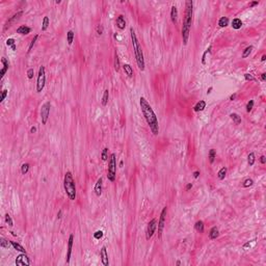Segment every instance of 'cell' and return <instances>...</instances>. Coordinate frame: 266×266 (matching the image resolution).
<instances>
[{
  "mask_svg": "<svg viewBox=\"0 0 266 266\" xmlns=\"http://www.w3.org/2000/svg\"><path fill=\"white\" fill-rule=\"evenodd\" d=\"M253 107H254V100H249V103L246 104V111H248V112L251 111Z\"/></svg>",
  "mask_w": 266,
  "mask_h": 266,
  "instance_id": "cell-41",
  "label": "cell"
},
{
  "mask_svg": "<svg viewBox=\"0 0 266 266\" xmlns=\"http://www.w3.org/2000/svg\"><path fill=\"white\" fill-rule=\"evenodd\" d=\"M230 117L233 120V122L236 124V125H239L241 123V116L237 113H231L230 115Z\"/></svg>",
  "mask_w": 266,
  "mask_h": 266,
  "instance_id": "cell-26",
  "label": "cell"
},
{
  "mask_svg": "<svg viewBox=\"0 0 266 266\" xmlns=\"http://www.w3.org/2000/svg\"><path fill=\"white\" fill-rule=\"evenodd\" d=\"M253 48H254L253 46H249V47H246V48L244 49V51H243V53H242V58H246L249 54H250V52H251Z\"/></svg>",
  "mask_w": 266,
  "mask_h": 266,
  "instance_id": "cell-35",
  "label": "cell"
},
{
  "mask_svg": "<svg viewBox=\"0 0 266 266\" xmlns=\"http://www.w3.org/2000/svg\"><path fill=\"white\" fill-rule=\"evenodd\" d=\"M102 185H103V179L102 178H99L98 180H97V183L95 184V188H94V190H95V193L100 197L101 194H102Z\"/></svg>",
  "mask_w": 266,
  "mask_h": 266,
  "instance_id": "cell-14",
  "label": "cell"
},
{
  "mask_svg": "<svg viewBox=\"0 0 266 266\" xmlns=\"http://www.w3.org/2000/svg\"><path fill=\"white\" fill-rule=\"evenodd\" d=\"M261 79H262V81H265V80H266V74H265V73L261 74Z\"/></svg>",
  "mask_w": 266,
  "mask_h": 266,
  "instance_id": "cell-52",
  "label": "cell"
},
{
  "mask_svg": "<svg viewBox=\"0 0 266 266\" xmlns=\"http://www.w3.org/2000/svg\"><path fill=\"white\" fill-rule=\"evenodd\" d=\"M96 31H97V33H98L99 35L103 34V32H104V27H103V25H102V24H100V25H98V26H97V28H96Z\"/></svg>",
  "mask_w": 266,
  "mask_h": 266,
  "instance_id": "cell-44",
  "label": "cell"
},
{
  "mask_svg": "<svg viewBox=\"0 0 266 266\" xmlns=\"http://www.w3.org/2000/svg\"><path fill=\"white\" fill-rule=\"evenodd\" d=\"M205 107H206V102L205 101H203V100H201L200 102L197 103V105L194 106V111H197V112H199V111H203L204 109H205Z\"/></svg>",
  "mask_w": 266,
  "mask_h": 266,
  "instance_id": "cell-19",
  "label": "cell"
},
{
  "mask_svg": "<svg viewBox=\"0 0 266 266\" xmlns=\"http://www.w3.org/2000/svg\"><path fill=\"white\" fill-rule=\"evenodd\" d=\"M6 96H7V89H3L2 91V94H1V97H0V102L2 103L4 99L6 98Z\"/></svg>",
  "mask_w": 266,
  "mask_h": 266,
  "instance_id": "cell-45",
  "label": "cell"
},
{
  "mask_svg": "<svg viewBox=\"0 0 266 266\" xmlns=\"http://www.w3.org/2000/svg\"><path fill=\"white\" fill-rule=\"evenodd\" d=\"M12 49H13V50H14V51H15V50H16V45H14V46L12 47Z\"/></svg>",
  "mask_w": 266,
  "mask_h": 266,
  "instance_id": "cell-59",
  "label": "cell"
},
{
  "mask_svg": "<svg viewBox=\"0 0 266 266\" xmlns=\"http://www.w3.org/2000/svg\"><path fill=\"white\" fill-rule=\"evenodd\" d=\"M115 70H116V72H118L120 71V58H118V55H117V53H115Z\"/></svg>",
  "mask_w": 266,
  "mask_h": 266,
  "instance_id": "cell-33",
  "label": "cell"
},
{
  "mask_svg": "<svg viewBox=\"0 0 266 266\" xmlns=\"http://www.w3.org/2000/svg\"><path fill=\"white\" fill-rule=\"evenodd\" d=\"M37 37H39V35H37V34H35V35L33 36L32 41L30 42V45H29V47H28V52L32 49V47L34 46V44H35V42H36V40H37Z\"/></svg>",
  "mask_w": 266,
  "mask_h": 266,
  "instance_id": "cell-39",
  "label": "cell"
},
{
  "mask_svg": "<svg viewBox=\"0 0 266 266\" xmlns=\"http://www.w3.org/2000/svg\"><path fill=\"white\" fill-rule=\"evenodd\" d=\"M156 227H157V219H156V218H153L149 224H148V227H147L146 238H147L148 240H149L150 238H152V236L154 235L155 230H156Z\"/></svg>",
  "mask_w": 266,
  "mask_h": 266,
  "instance_id": "cell-9",
  "label": "cell"
},
{
  "mask_svg": "<svg viewBox=\"0 0 266 266\" xmlns=\"http://www.w3.org/2000/svg\"><path fill=\"white\" fill-rule=\"evenodd\" d=\"M11 245H12V246H13L15 249L19 250V251H21V253H26L25 249H24L21 244H19L18 242H16V241H11Z\"/></svg>",
  "mask_w": 266,
  "mask_h": 266,
  "instance_id": "cell-24",
  "label": "cell"
},
{
  "mask_svg": "<svg viewBox=\"0 0 266 266\" xmlns=\"http://www.w3.org/2000/svg\"><path fill=\"white\" fill-rule=\"evenodd\" d=\"M265 59H266V55H263V56H262V58H261V60H262V61H264Z\"/></svg>",
  "mask_w": 266,
  "mask_h": 266,
  "instance_id": "cell-57",
  "label": "cell"
},
{
  "mask_svg": "<svg viewBox=\"0 0 266 266\" xmlns=\"http://www.w3.org/2000/svg\"><path fill=\"white\" fill-rule=\"evenodd\" d=\"M66 40H68V44H69V45H72L73 40H74V32H73L72 30L68 31V33H66Z\"/></svg>",
  "mask_w": 266,
  "mask_h": 266,
  "instance_id": "cell-32",
  "label": "cell"
},
{
  "mask_svg": "<svg viewBox=\"0 0 266 266\" xmlns=\"http://www.w3.org/2000/svg\"><path fill=\"white\" fill-rule=\"evenodd\" d=\"M73 241H74V236L71 234L69 237V241H68V251H66V264L70 263V259H71V255H72V248H73Z\"/></svg>",
  "mask_w": 266,
  "mask_h": 266,
  "instance_id": "cell-12",
  "label": "cell"
},
{
  "mask_svg": "<svg viewBox=\"0 0 266 266\" xmlns=\"http://www.w3.org/2000/svg\"><path fill=\"white\" fill-rule=\"evenodd\" d=\"M211 48H212V47H211V46H209V48L207 49V51H206V52H205V53L203 54V58H202V63H203V65H205V57H206L207 53H209V52H210V50H211Z\"/></svg>",
  "mask_w": 266,
  "mask_h": 266,
  "instance_id": "cell-47",
  "label": "cell"
},
{
  "mask_svg": "<svg viewBox=\"0 0 266 266\" xmlns=\"http://www.w3.org/2000/svg\"><path fill=\"white\" fill-rule=\"evenodd\" d=\"M255 160H256V158H255V154L251 152V153H249V156H248V162H249V164L250 166L254 165V163H255Z\"/></svg>",
  "mask_w": 266,
  "mask_h": 266,
  "instance_id": "cell-34",
  "label": "cell"
},
{
  "mask_svg": "<svg viewBox=\"0 0 266 266\" xmlns=\"http://www.w3.org/2000/svg\"><path fill=\"white\" fill-rule=\"evenodd\" d=\"M170 19L173 21L174 24L177 23V19H178V10L175 5L172 6V10H170Z\"/></svg>",
  "mask_w": 266,
  "mask_h": 266,
  "instance_id": "cell-17",
  "label": "cell"
},
{
  "mask_svg": "<svg viewBox=\"0 0 266 266\" xmlns=\"http://www.w3.org/2000/svg\"><path fill=\"white\" fill-rule=\"evenodd\" d=\"M30 132H31V133H35V132H36V128H35V127H31V129H30Z\"/></svg>",
  "mask_w": 266,
  "mask_h": 266,
  "instance_id": "cell-54",
  "label": "cell"
},
{
  "mask_svg": "<svg viewBox=\"0 0 266 266\" xmlns=\"http://www.w3.org/2000/svg\"><path fill=\"white\" fill-rule=\"evenodd\" d=\"M260 161H261V163H262V164H264V163L266 162L265 156H261V157H260Z\"/></svg>",
  "mask_w": 266,
  "mask_h": 266,
  "instance_id": "cell-50",
  "label": "cell"
},
{
  "mask_svg": "<svg viewBox=\"0 0 266 266\" xmlns=\"http://www.w3.org/2000/svg\"><path fill=\"white\" fill-rule=\"evenodd\" d=\"M235 98H236V94H234V95H232V96L230 97V100H231V101H233V100H235Z\"/></svg>",
  "mask_w": 266,
  "mask_h": 266,
  "instance_id": "cell-55",
  "label": "cell"
},
{
  "mask_svg": "<svg viewBox=\"0 0 266 266\" xmlns=\"http://www.w3.org/2000/svg\"><path fill=\"white\" fill-rule=\"evenodd\" d=\"M6 45H7V46H12V47H13V46L15 45V40H14V39H8V40L6 41Z\"/></svg>",
  "mask_w": 266,
  "mask_h": 266,
  "instance_id": "cell-48",
  "label": "cell"
},
{
  "mask_svg": "<svg viewBox=\"0 0 266 266\" xmlns=\"http://www.w3.org/2000/svg\"><path fill=\"white\" fill-rule=\"evenodd\" d=\"M244 78H245V80H246V81H256L255 77H254L253 75H250V74H249V73L244 74Z\"/></svg>",
  "mask_w": 266,
  "mask_h": 266,
  "instance_id": "cell-43",
  "label": "cell"
},
{
  "mask_svg": "<svg viewBox=\"0 0 266 266\" xmlns=\"http://www.w3.org/2000/svg\"><path fill=\"white\" fill-rule=\"evenodd\" d=\"M191 187H192V184H191V183H188V184L186 185V190H189Z\"/></svg>",
  "mask_w": 266,
  "mask_h": 266,
  "instance_id": "cell-53",
  "label": "cell"
},
{
  "mask_svg": "<svg viewBox=\"0 0 266 266\" xmlns=\"http://www.w3.org/2000/svg\"><path fill=\"white\" fill-rule=\"evenodd\" d=\"M108 99H109V92H108V89H106V91H104V95H103V98H102V105L103 106L107 105Z\"/></svg>",
  "mask_w": 266,
  "mask_h": 266,
  "instance_id": "cell-27",
  "label": "cell"
},
{
  "mask_svg": "<svg viewBox=\"0 0 266 266\" xmlns=\"http://www.w3.org/2000/svg\"><path fill=\"white\" fill-rule=\"evenodd\" d=\"M193 2L188 0L185 2V17L183 21L182 26V39L184 45H187L188 43V37L190 33V28H191V23H192V16H193Z\"/></svg>",
  "mask_w": 266,
  "mask_h": 266,
  "instance_id": "cell-2",
  "label": "cell"
},
{
  "mask_svg": "<svg viewBox=\"0 0 266 266\" xmlns=\"http://www.w3.org/2000/svg\"><path fill=\"white\" fill-rule=\"evenodd\" d=\"M130 35H131V42H132L133 50L135 53V58H136V64L138 66V69L140 71L145 70V58H144V53H142V49L141 46L137 40V36L135 34V31L133 30V28H130Z\"/></svg>",
  "mask_w": 266,
  "mask_h": 266,
  "instance_id": "cell-3",
  "label": "cell"
},
{
  "mask_svg": "<svg viewBox=\"0 0 266 266\" xmlns=\"http://www.w3.org/2000/svg\"><path fill=\"white\" fill-rule=\"evenodd\" d=\"M215 157H216V151L214 149H211L209 151V161H210V163H213Z\"/></svg>",
  "mask_w": 266,
  "mask_h": 266,
  "instance_id": "cell-31",
  "label": "cell"
},
{
  "mask_svg": "<svg viewBox=\"0 0 266 266\" xmlns=\"http://www.w3.org/2000/svg\"><path fill=\"white\" fill-rule=\"evenodd\" d=\"M258 4H259V2H258V1H254V2L249 3V7H254L255 5H258Z\"/></svg>",
  "mask_w": 266,
  "mask_h": 266,
  "instance_id": "cell-49",
  "label": "cell"
},
{
  "mask_svg": "<svg viewBox=\"0 0 266 266\" xmlns=\"http://www.w3.org/2000/svg\"><path fill=\"white\" fill-rule=\"evenodd\" d=\"M16 265L20 266H29L30 265V260L27 257L26 253H22L21 255H19L16 258Z\"/></svg>",
  "mask_w": 266,
  "mask_h": 266,
  "instance_id": "cell-10",
  "label": "cell"
},
{
  "mask_svg": "<svg viewBox=\"0 0 266 266\" xmlns=\"http://www.w3.org/2000/svg\"><path fill=\"white\" fill-rule=\"evenodd\" d=\"M116 26L120 28V29H124L126 27V21H125V18L124 16H118L116 18Z\"/></svg>",
  "mask_w": 266,
  "mask_h": 266,
  "instance_id": "cell-16",
  "label": "cell"
},
{
  "mask_svg": "<svg viewBox=\"0 0 266 266\" xmlns=\"http://www.w3.org/2000/svg\"><path fill=\"white\" fill-rule=\"evenodd\" d=\"M33 75H34V71H33V69H29V70L27 71V77H28V79H32Z\"/></svg>",
  "mask_w": 266,
  "mask_h": 266,
  "instance_id": "cell-46",
  "label": "cell"
},
{
  "mask_svg": "<svg viewBox=\"0 0 266 266\" xmlns=\"http://www.w3.org/2000/svg\"><path fill=\"white\" fill-rule=\"evenodd\" d=\"M226 175H227V167H222V168L219 169V172L217 174V177H218L219 180H224Z\"/></svg>",
  "mask_w": 266,
  "mask_h": 266,
  "instance_id": "cell-29",
  "label": "cell"
},
{
  "mask_svg": "<svg viewBox=\"0 0 266 266\" xmlns=\"http://www.w3.org/2000/svg\"><path fill=\"white\" fill-rule=\"evenodd\" d=\"M28 170H29V164H28V163H23L22 166H21V172H22V174L25 175V174L28 173Z\"/></svg>",
  "mask_w": 266,
  "mask_h": 266,
  "instance_id": "cell-36",
  "label": "cell"
},
{
  "mask_svg": "<svg viewBox=\"0 0 266 266\" xmlns=\"http://www.w3.org/2000/svg\"><path fill=\"white\" fill-rule=\"evenodd\" d=\"M241 26H242V21H241L240 19H238V18L233 19L232 27L234 28V29H240V28H241Z\"/></svg>",
  "mask_w": 266,
  "mask_h": 266,
  "instance_id": "cell-21",
  "label": "cell"
},
{
  "mask_svg": "<svg viewBox=\"0 0 266 266\" xmlns=\"http://www.w3.org/2000/svg\"><path fill=\"white\" fill-rule=\"evenodd\" d=\"M139 104H140V108L142 111V115L145 116L148 125L150 127L151 132L154 135H158L159 133V125H158V118L155 115L153 108L151 107L149 102L145 99L144 97H140L139 99Z\"/></svg>",
  "mask_w": 266,
  "mask_h": 266,
  "instance_id": "cell-1",
  "label": "cell"
},
{
  "mask_svg": "<svg viewBox=\"0 0 266 266\" xmlns=\"http://www.w3.org/2000/svg\"><path fill=\"white\" fill-rule=\"evenodd\" d=\"M253 184H254V181H253L251 179H246V180H245V181L243 182V184H242V186L246 188V187H249V186H251Z\"/></svg>",
  "mask_w": 266,
  "mask_h": 266,
  "instance_id": "cell-40",
  "label": "cell"
},
{
  "mask_svg": "<svg viewBox=\"0 0 266 266\" xmlns=\"http://www.w3.org/2000/svg\"><path fill=\"white\" fill-rule=\"evenodd\" d=\"M5 221H6V224H7L10 227H13V226H14L13 219H12V217H11V215H10L8 213H6V214H5Z\"/></svg>",
  "mask_w": 266,
  "mask_h": 266,
  "instance_id": "cell-38",
  "label": "cell"
},
{
  "mask_svg": "<svg viewBox=\"0 0 266 266\" xmlns=\"http://www.w3.org/2000/svg\"><path fill=\"white\" fill-rule=\"evenodd\" d=\"M10 244H11V241L8 242V240L4 239L3 237L0 238V246H1L2 249H8V248H10Z\"/></svg>",
  "mask_w": 266,
  "mask_h": 266,
  "instance_id": "cell-30",
  "label": "cell"
},
{
  "mask_svg": "<svg viewBox=\"0 0 266 266\" xmlns=\"http://www.w3.org/2000/svg\"><path fill=\"white\" fill-rule=\"evenodd\" d=\"M166 212H167V208L164 207L161 211L160 214V218L158 221V238H161V235L163 232V228H164V224H165V217H166Z\"/></svg>",
  "mask_w": 266,
  "mask_h": 266,
  "instance_id": "cell-8",
  "label": "cell"
},
{
  "mask_svg": "<svg viewBox=\"0 0 266 266\" xmlns=\"http://www.w3.org/2000/svg\"><path fill=\"white\" fill-rule=\"evenodd\" d=\"M199 176H200V172L199 170H196V172L193 173V177L197 179V178H199Z\"/></svg>",
  "mask_w": 266,
  "mask_h": 266,
  "instance_id": "cell-51",
  "label": "cell"
},
{
  "mask_svg": "<svg viewBox=\"0 0 266 266\" xmlns=\"http://www.w3.org/2000/svg\"><path fill=\"white\" fill-rule=\"evenodd\" d=\"M30 31H31V29H30L28 26H25V25H21V26L17 29V33L22 34V35L28 34V33H30Z\"/></svg>",
  "mask_w": 266,
  "mask_h": 266,
  "instance_id": "cell-18",
  "label": "cell"
},
{
  "mask_svg": "<svg viewBox=\"0 0 266 266\" xmlns=\"http://www.w3.org/2000/svg\"><path fill=\"white\" fill-rule=\"evenodd\" d=\"M1 63L3 64V68H2V70H1L0 77H1V78H3V76H4V75H5V73H6V71L8 70L10 64H8V61H7V59H6L5 57H2V58H1Z\"/></svg>",
  "mask_w": 266,
  "mask_h": 266,
  "instance_id": "cell-15",
  "label": "cell"
},
{
  "mask_svg": "<svg viewBox=\"0 0 266 266\" xmlns=\"http://www.w3.org/2000/svg\"><path fill=\"white\" fill-rule=\"evenodd\" d=\"M50 108H51V103L50 102H46L41 108V118H42V124L43 125L47 124V121L49 118L50 115Z\"/></svg>",
  "mask_w": 266,
  "mask_h": 266,
  "instance_id": "cell-7",
  "label": "cell"
},
{
  "mask_svg": "<svg viewBox=\"0 0 266 266\" xmlns=\"http://www.w3.org/2000/svg\"><path fill=\"white\" fill-rule=\"evenodd\" d=\"M211 91H212V87H210L209 89H208V92H207V94H210L211 93Z\"/></svg>",
  "mask_w": 266,
  "mask_h": 266,
  "instance_id": "cell-58",
  "label": "cell"
},
{
  "mask_svg": "<svg viewBox=\"0 0 266 266\" xmlns=\"http://www.w3.org/2000/svg\"><path fill=\"white\" fill-rule=\"evenodd\" d=\"M123 69H124V71H125V73L129 76V77H132L133 76V69L132 66H130V65H128V64H125L124 66H123Z\"/></svg>",
  "mask_w": 266,
  "mask_h": 266,
  "instance_id": "cell-22",
  "label": "cell"
},
{
  "mask_svg": "<svg viewBox=\"0 0 266 266\" xmlns=\"http://www.w3.org/2000/svg\"><path fill=\"white\" fill-rule=\"evenodd\" d=\"M103 235H104L103 232H102L101 230H99V231L94 233V238H95V239H101V238L103 237Z\"/></svg>",
  "mask_w": 266,
  "mask_h": 266,
  "instance_id": "cell-42",
  "label": "cell"
},
{
  "mask_svg": "<svg viewBox=\"0 0 266 266\" xmlns=\"http://www.w3.org/2000/svg\"><path fill=\"white\" fill-rule=\"evenodd\" d=\"M218 235H219L218 229H217L216 227L211 228V230H210V232H209V238H210L211 240H213V239H216V238L218 237Z\"/></svg>",
  "mask_w": 266,
  "mask_h": 266,
  "instance_id": "cell-20",
  "label": "cell"
},
{
  "mask_svg": "<svg viewBox=\"0 0 266 266\" xmlns=\"http://www.w3.org/2000/svg\"><path fill=\"white\" fill-rule=\"evenodd\" d=\"M57 217H58V218H60V217H61V210H59V212L57 213Z\"/></svg>",
  "mask_w": 266,
  "mask_h": 266,
  "instance_id": "cell-56",
  "label": "cell"
},
{
  "mask_svg": "<svg viewBox=\"0 0 266 266\" xmlns=\"http://www.w3.org/2000/svg\"><path fill=\"white\" fill-rule=\"evenodd\" d=\"M64 187L66 190V193L68 198L71 201H74L76 199V185H75V181L73 179L72 173L71 172H66L64 178Z\"/></svg>",
  "mask_w": 266,
  "mask_h": 266,
  "instance_id": "cell-4",
  "label": "cell"
},
{
  "mask_svg": "<svg viewBox=\"0 0 266 266\" xmlns=\"http://www.w3.org/2000/svg\"><path fill=\"white\" fill-rule=\"evenodd\" d=\"M116 154L112 153L109 156V161H108V170H107V178L110 182H113L116 180Z\"/></svg>",
  "mask_w": 266,
  "mask_h": 266,
  "instance_id": "cell-5",
  "label": "cell"
},
{
  "mask_svg": "<svg viewBox=\"0 0 266 266\" xmlns=\"http://www.w3.org/2000/svg\"><path fill=\"white\" fill-rule=\"evenodd\" d=\"M107 153H108V149H107V148H104L103 151H102V154H101V158H102V160H103V161L107 160V158H108Z\"/></svg>",
  "mask_w": 266,
  "mask_h": 266,
  "instance_id": "cell-37",
  "label": "cell"
},
{
  "mask_svg": "<svg viewBox=\"0 0 266 266\" xmlns=\"http://www.w3.org/2000/svg\"><path fill=\"white\" fill-rule=\"evenodd\" d=\"M49 24H50L49 17L45 16V17H44V19H43V24H42V31H46V30H47V28L49 27Z\"/></svg>",
  "mask_w": 266,
  "mask_h": 266,
  "instance_id": "cell-25",
  "label": "cell"
},
{
  "mask_svg": "<svg viewBox=\"0 0 266 266\" xmlns=\"http://www.w3.org/2000/svg\"><path fill=\"white\" fill-rule=\"evenodd\" d=\"M218 25H219V27H222V28L227 27L229 25V19L227 17H221L218 21Z\"/></svg>",
  "mask_w": 266,
  "mask_h": 266,
  "instance_id": "cell-23",
  "label": "cell"
},
{
  "mask_svg": "<svg viewBox=\"0 0 266 266\" xmlns=\"http://www.w3.org/2000/svg\"><path fill=\"white\" fill-rule=\"evenodd\" d=\"M46 83V72H45V66H41L39 69V75H37V80H36V92L41 93L44 89Z\"/></svg>",
  "mask_w": 266,
  "mask_h": 266,
  "instance_id": "cell-6",
  "label": "cell"
},
{
  "mask_svg": "<svg viewBox=\"0 0 266 266\" xmlns=\"http://www.w3.org/2000/svg\"><path fill=\"white\" fill-rule=\"evenodd\" d=\"M100 257H101V261H102L103 265L104 266L109 265V262H108V254H107L106 246H102V248H101V250H100Z\"/></svg>",
  "mask_w": 266,
  "mask_h": 266,
  "instance_id": "cell-11",
  "label": "cell"
},
{
  "mask_svg": "<svg viewBox=\"0 0 266 266\" xmlns=\"http://www.w3.org/2000/svg\"><path fill=\"white\" fill-rule=\"evenodd\" d=\"M23 15V12L21 11V12H18L17 14H15L14 16L12 17V18H10L8 20H7V22H6V24H5V26H4V29H6L7 27H10L11 26V24L12 23H15L16 21H18L19 19H20V17Z\"/></svg>",
  "mask_w": 266,
  "mask_h": 266,
  "instance_id": "cell-13",
  "label": "cell"
},
{
  "mask_svg": "<svg viewBox=\"0 0 266 266\" xmlns=\"http://www.w3.org/2000/svg\"><path fill=\"white\" fill-rule=\"evenodd\" d=\"M194 228H196V230L200 233H203L204 232V222L202 221V220H198L197 222H196V225H194Z\"/></svg>",
  "mask_w": 266,
  "mask_h": 266,
  "instance_id": "cell-28",
  "label": "cell"
}]
</instances>
